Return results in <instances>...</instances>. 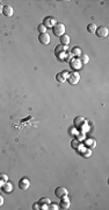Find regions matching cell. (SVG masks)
<instances>
[{"label": "cell", "instance_id": "14", "mask_svg": "<svg viewBox=\"0 0 109 210\" xmlns=\"http://www.w3.org/2000/svg\"><path fill=\"white\" fill-rule=\"evenodd\" d=\"M78 58L80 60V62H81V64H82V66L87 64V63L89 62V56H88L87 54H81V55H80Z\"/></svg>", "mask_w": 109, "mask_h": 210}, {"label": "cell", "instance_id": "28", "mask_svg": "<svg viewBox=\"0 0 109 210\" xmlns=\"http://www.w3.org/2000/svg\"><path fill=\"white\" fill-rule=\"evenodd\" d=\"M3 9H4V6L0 5V13H3Z\"/></svg>", "mask_w": 109, "mask_h": 210}, {"label": "cell", "instance_id": "29", "mask_svg": "<svg viewBox=\"0 0 109 210\" xmlns=\"http://www.w3.org/2000/svg\"><path fill=\"white\" fill-rule=\"evenodd\" d=\"M0 190H1V189H0Z\"/></svg>", "mask_w": 109, "mask_h": 210}, {"label": "cell", "instance_id": "26", "mask_svg": "<svg viewBox=\"0 0 109 210\" xmlns=\"http://www.w3.org/2000/svg\"><path fill=\"white\" fill-rule=\"evenodd\" d=\"M33 209H34V210H39V209H41V207H40V203H34V205H33Z\"/></svg>", "mask_w": 109, "mask_h": 210}, {"label": "cell", "instance_id": "10", "mask_svg": "<svg viewBox=\"0 0 109 210\" xmlns=\"http://www.w3.org/2000/svg\"><path fill=\"white\" fill-rule=\"evenodd\" d=\"M13 13H14V11H13V7L12 6H9V5H6V6H4V9H3V14L5 15V17H12L13 15Z\"/></svg>", "mask_w": 109, "mask_h": 210}, {"label": "cell", "instance_id": "13", "mask_svg": "<svg viewBox=\"0 0 109 210\" xmlns=\"http://www.w3.org/2000/svg\"><path fill=\"white\" fill-rule=\"evenodd\" d=\"M69 50V48H67V46H63V44H60V46H57L56 47V50H55V54L58 56L59 54H62V53H65V52H67Z\"/></svg>", "mask_w": 109, "mask_h": 210}, {"label": "cell", "instance_id": "5", "mask_svg": "<svg viewBox=\"0 0 109 210\" xmlns=\"http://www.w3.org/2000/svg\"><path fill=\"white\" fill-rule=\"evenodd\" d=\"M55 195L58 199H63L64 196H67V189L65 187H57L55 189Z\"/></svg>", "mask_w": 109, "mask_h": 210}, {"label": "cell", "instance_id": "19", "mask_svg": "<svg viewBox=\"0 0 109 210\" xmlns=\"http://www.w3.org/2000/svg\"><path fill=\"white\" fill-rule=\"evenodd\" d=\"M39 203H40V205H49L51 203V201L49 197H42V199H40Z\"/></svg>", "mask_w": 109, "mask_h": 210}, {"label": "cell", "instance_id": "24", "mask_svg": "<svg viewBox=\"0 0 109 210\" xmlns=\"http://www.w3.org/2000/svg\"><path fill=\"white\" fill-rule=\"evenodd\" d=\"M48 209H49V210H58L59 209V205L56 204V203H50L49 205H48Z\"/></svg>", "mask_w": 109, "mask_h": 210}, {"label": "cell", "instance_id": "17", "mask_svg": "<svg viewBox=\"0 0 109 210\" xmlns=\"http://www.w3.org/2000/svg\"><path fill=\"white\" fill-rule=\"evenodd\" d=\"M95 146H96V141L94 139H87L86 141H85V147H88L89 150L94 148Z\"/></svg>", "mask_w": 109, "mask_h": 210}, {"label": "cell", "instance_id": "4", "mask_svg": "<svg viewBox=\"0 0 109 210\" xmlns=\"http://www.w3.org/2000/svg\"><path fill=\"white\" fill-rule=\"evenodd\" d=\"M70 66H71V68L73 69V70H79V69H81V67H82V64H81V62H80V60H79L78 57H72L71 61H70Z\"/></svg>", "mask_w": 109, "mask_h": 210}, {"label": "cell", "instance_id": "9", "mask_svg": "<svg viewBox=\"0 0 109 210\" xmlns=\"http://www.w3.org/2000/svg\"><path fill=\"white\" fill-rule=\"evenodd\" d=\"M69 77V72L67 71H63V72H59L56 75V81L59 82V83H64Z\"/></svg>", "mask_w": 109, "mask_h": 210}, {"label": "cell", "instance_id": "8", "mask_svg": "<svg viewBox=\"0 0 109 210\" xmlns=\"http://www.w3.org/2000/svg\"><path fill=\"white\" fill-rule=\"evenodd\" d=\"M39 40L42 44H49L50 43V35L48 33H43L39 35Z\"/></svg>", "mask_w": 109, "mask_h": 210}, {"label": "cell", "instance_id": "3", "mask_svg": "<svg viewBox=\"0 0 109 210\" xmlns=\"http://www.w3.org/2000/svg\"><path fill=\"white\" fill-rule=\"evenodd\" d=\"M56 23H57V20H56L55 18H52V17L45 18V19H44V22H43V25L46 27V29H48V28H54V27L56 26Z\"/></svg>", "mask_w": 109, "mask_h": 210}, {"label": "cell", "instance_id": "12", "mask_svg": "<svg viewBox=\"0 0 109 210\" xmlns=\"http://www.w3.org/2000/svg\"><path fill=\"white\" fill-rule=\"evenodd\" d=\"M1 190H4L5 193H7V194H9V193H12V190H13V184H12L10 182H5L3 186H1Z\"/></svg>", "mask_w": 109, "mask_h": 210}, {"label": "cell", "instance_id": "18", "mask_svg": "<svg viewBox=\"0 0 109 210\" xmlns=\"http://www.w3.org/2000/svg\"><path fill=\"white\" fill-rule=\"evenodd\" d=\"M60 43H62L63 46H67L70 43V36L66 35V34L62 35V36H60Z\"/></svg>", "mask_w": 109, "mask_h": 210}, {"label": "cell", "instance_id": "25", "mask_svg": "<svg viewBox=\"0 0 109 210\" xmlns=\"http://www.w3.org/2000/svg\"><path fill=\"white\" fill-rule=\"evenodd\" d=\"M84 152H85V153H81V155H82L84 158H88V156H91V154H92V150H89V148H88V150H85Z\"/></svg>", "mask_w": 109, "mask_h": 210}, {"label": "cell", "instance_id": "11", "mask_svg": "<svg viewBox=\"0 0 109 210\" xmlns=\"http://www.w3.org/2000/svg\"><path fill=\"white\" fill-rule=\"evenodd\" d=\"M70 208V200L67 196H64L59 204V209H69Z\"/></svg>", "mask_w": 109, "mask_h": 210}, {"label": "cell", "instance_id": "21", "mask_svg": "<svg viewBox=\"0 0 109 210\" xmlns=\"http://www.w3.org/2000/svg\"><path fill=\"white\" fill-rule=\"evenodd\" d=\"M80 145H81V142H80L78 139L72 140V142H71V146H72V148H74V150H78V148L80 147Z\"/></svg>", "mask_w": 109, "mask_h": 210}, {"label": "cell", "instance_id": "2", "mask_svg": "<svg viewBox=\"0 0 109 210\" xmlns=\"http://www.w3.org/2000/svg\"><path fill=\"white\" fill-rule=\"evenodd\" d=\"M52 32H54V34H55L56 36L60 38L62 35H64V34H65V26H64L63 23L57 22V23H56V26L52 28Z\"/></svg>", "mask_w": 109, "mask_h": 210}, {"label": "cell", "instance_id": "23", "mask_svg": "<svg viewBox=\"0 0 109 210\" xmlns=\"http://www.w3.org/2000/svg\"><path fill=\"white\" fill-rule=\"evenodd\" d=\"M37 32H39L40 34L46 33V27L44 26V25H43V23H41V25H39V26H37Z\"/></svg>", "mask_w": 109, "mask_h": 210}, {"label": "cell", "instance_id": "22", "mask_svg": "<svg viewBox=\"0 0 109 210\" xmlns=\"http://www.w3.org/2000/svg\"><path fill=\"white\" fill-rule=\"evenodd\" d=\"M96 28H98V27H96V26H95V23H93V22H92V23H89L88 26H87V30H88L89 33H95Z\"/></svg>", "mask_w": 109, "mask_h": 210}, {"label": "cell", "instance_id": "6", "mask_svg": "<svg viewBox=\"0 0 109 210\" xmlns=\"http://www.w3.org/2000/svg\"><path fill=\"white\" fill-rule=\"evenodd\" d=\"M108 33H109V30H108V28L104 27V26H101V27H99V28H96V30H95V34L98 35L99 38H107V36H108Z\"/></svg>", "mask_w": 109, "mask_h": 210}, {"label": "cell", "instance_id": "27", "mask_svg": "<svg viewBox=\"0 0 109 210\" xmlns=\"http://www.w3.org/2000/svg\"><path fill=\"white\" fill-rule=\"evenodd\" d=\"M3 204H4V197H3L1 195H0V207H1Z\"/></svg>", "mask_w": 109, "mask_h": 210}, {"label": "cell", "instance_id": "15", "mask_svg": "<svg viewBox=\"0 0 109 210\" xmlns=\"http://www.w3.org/2000/svg\"><path fill=\"white\" fill-rule=\"evenodd\" d=\"M84 123H85V119H84L82 117H76V118H74V120H73V124H74V126H76V127H80V126H82V125H84Z\"/></svg>", "mask_w": 109, "mask_h": 210}, {"label": "cell", "instance_id": "1", "mask_svg": "<svg viewBox=\"0 0 109 210\" xmlns=\"http://www.w3.org/2000/svg\"><path fill=\"white\" fill-rule=\"evenodd\" d=\"M66 81H67L70 84H72V85H76V84H78L79 81H80V75H79L77 71L69 72V77H67Z\"/></svg>", "mask_w": 109, "mask_h": 210}, {"label": "cell", "instance_id": "20", "mask_svg": "<svg viewBox=\"0 0 109 210\" xmlns=\"http://www.w3.org/2000/svg\"><path fill=\"white\" fill-rule=\"evenodd\" d=\"M7 181H8V176L6 174H4V173H1V174H0V187H1L3 184L5 182H7Z\"/></svg>", "mask_w": 109, "mask_h": 210}, {"label": "cell", "instance_id": "16", "mask_svg": "<svg viewBox=\"0 0 109 210\" xmlns=\"http://www.w3.org/2000/svg\"><path fill=\"white\" fill-rule=\"evenodd\" d=\"M70 53H71L72 57H79V56L81 55V50H80V48H78V47H74V48H72Z\"/></svg>", "mask_w": 109, "mask_h": 210}, {"label": "cell", "instance_id": "7", "mask_svg": "<svg viewBox=\"0 0 109 210\" xmlns=\"http://www.w3.org/2000/svg\"><path fill=\"white\" fill-rule=\"evenodd\" d=\"M29 187H30V182H29V180H28L27 178H23V179H21V180L19 181V188H20V189H22V190H28Z\"/></svg>", "mask_w": 109, "mask_h": 210}]
</instances>
